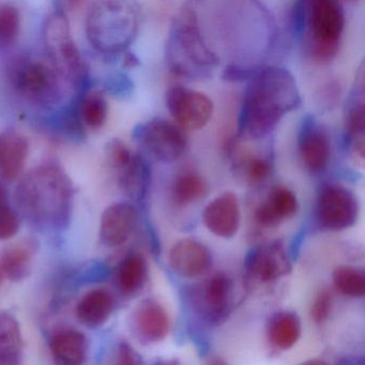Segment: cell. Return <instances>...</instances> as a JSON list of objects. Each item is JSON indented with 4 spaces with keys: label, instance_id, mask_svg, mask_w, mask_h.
Masks as SVG:
<instances>
[{
    "label": "cell",
    "instance_id": "cell-1",
    "mask_svg": "<svg viewBox=\"0 0 365 365\" xmlns=\"http://www.w3.org/2000/svg\"><path fill=\"white\" fill-rule=\"evenodd\" d=\"M247 82L239 114V135L260 140L272 133L286 114L300 108L302 99L294 76L284 68H256Z\"/></svg>",
    "mask_w": 365,
    "mask_h": 365
},
{
    "label": "cell",
    "instance_id": "cell-2",
    "mask_svg": "<svg viewBox=\"0 0 365 365\" xmlns=\"http://www.w3.org/2000/svg\"><path fill=\"white\" fill-rule=\"evenodd\" d=\"M73 198L71 179L54 164H44L27 173L14 193L16 206L26 219L52 230L67 227Z\"/></svg>",
    "mask_w": 365,
    "mask_h": 365
},
{
    "label": "cell",
    "instance_id": "cell-3",
    "mask_svg": "<svg viewBox=\"0 0 365 365\" xmlns=\"http://www.w3.org/2000/svg\"><path fill=\"white\" fill-rule=\"evenodd\" d=\"M165 54L170 72L189 80L211 78L219 66V57L202 35L197 12L189 4L181 8L173 21Z\"/></svg>",
    "mask_w": 365,
    "mask_h": 365
},
{
    "label": "cell",
    "instance_id": "cell-4",
    "mask_svg": "<svg viewBox=\"0 0 365 365\" xmlns=\"http://www.w3.org/2000/svg\"><path fill=\"white\" fill-rule=\"evenodd\" d=\"M140 14L138 6L123 0L93 4L86 16V36L102 54L127 52L138 35Z\"/></svg>",
    "mask_w": 365,
    "mask_h": 365
},
{
    "label": "cell",
    "instance_id": "cell-5",
    "mask_svg": "<svg viewBox=\"0 0 365 365\" xmlns=\"http://www.w3.org/2000/svg\"><path fill=\"white\" fill-rule=\"evenodd\" d=\"M61 76L50 61L27 55L10 68V81L21 98L41 108H52L61 99Z\"/></svg>",
    "mask_w": 365,
    "mask_h": 365
},
{
    "label": "cell",
    "instance_id": "cell-6",
    "mask_svg": "<svg viewBox=\"0 0 365 365\" xmlns=\"http://www.w3.org/2000/svg\"><path fill=\"white\" fill-rule=\"evenodd\" d=\"M345 29V11L334 0L307 1V20L304 34H307L309 53L316 61H332L339 52V42Z\"/></svg>",
    "mask_w": 365,
    "mask_h": 365
},
{
    "label": "cell",
    "instance_id": "cell-7",
    "mask_svg": "<svg viewBox=\"0 0 365 365\" xmlns=\"http://www.w3.org/2000/svg\"><path fill=\"white\" fill-rule=\"evenodd\" d=\"M43 41L48 61L61 78L71 83L80 82L83 61L71 36L69 20L63 10H54L44 22Z\"/></svg>",
    "mask_w": 365,
    "mask_h": 365
},
{
    "label": "cell",
    "instance_id": "cell-8",
    "mask_svg": "<svg viewBox=\"0 0 365 365\" xmlns=\"http://www.w3.org/2000/svg\"><path fill=\"white\" fill-rule=\"evenodd\" d=\"M133 138L145 150L164 163H172L182 157L187 142L178 125L153 118L136 125Z\"/></svg>",
    "mask_w": 365,
    "mask_h": 365
},
{
    "label": "cell",
    "instance_id": "cell-9",
    "mask_svg": "<svg viewBox=\"0 0 365 365\" xmlns=\"http://www.w3.org/2000/svg\"><path fill=\"white\" fill-rule=\"evenodd\" d=\"M359 202L356 195L339 183H328L320 189L316 200L315 217L324 230H346L358 220Z\"/></svg>",
    "mask_w": 365,
    "mask_h": 365
},
{
    "label": "cell",
    "instance_id": "cell-10",
    "mask_svg": "<svg viewBox=\"0 0 365 365\" xmlns=\"http://www.w3.org/2000/svg\"><path fill=\"white\" fill-rule=\"evenodd\" d=\"M166 108L179 128L185 130L202 129L212 118V100L204 93L183 86L168 89L165 95Z\"/></svg>",
    "mask_w": 365,
    "mask_h": 365
},
{
    "label": "cell",
    "instance_id": "cell-11",
    "mask_svg": "<svg viewBox=\"0 0 365 365\" xmlns=\"http://www.w3.org/2000/svg\"><path fill=\"white\" fill-rule=\"evenodd\" d=\"M346 147L356 163H364L365 100L364 68H359L351 93L346 102L344 112Z\"/></svg>",
    "mask_w": 365,
    "mask_h": 365
},
{
    "label": "cell",
    "instance_id": "cell-12",
    "mask_svg": "<svg viewBox=\"0 0 365 365\" xmlns=\"http://www.w3.org/2000/svg\"><path fill=\"white\" fill-rule=\"evenodd\" d=\"M298 149L303 165L311 174L327 170L331 160L330 136L313 115H307L301 123Z\"/></svg>",
    "mask_w": 365,
    "mask_h": 365
},
{
    "label": "cell",
    "instance_id": "cell-13",
    "mask_svg": "<svg viewBox=\"0 0 365 365\" xmlns=\"http://www.w3.org/2000/svg\"><path fill=\"white\" fill-rule=\"evenodd\" d=\"M138 223V211L131 202H117L102 213L100 236L110 247H120L129 240Z\"/></svg>",
    "mask_w": 365,
    "mask_h": 365
},
{
    "label": "cell",
    "instance_id": "cell-14",
    "mask_svg": "<svg viewBox=\"0 0 365 365\" xmlns=\"http://www.w3.org/2000/svg\"><path fill=\"white\" fill-rule=\"evenodd\" d=\"M202 221L209 232L221 238H232L240 227L238 196L226 191L211 200L202 212Z\"/></svg>",
    "mask_w": 365,
    "mask_h": 365
},
{
    "label": "cell",
    "instance_id": "cell-15",
    "mask_svg": "<svg viewBox=\"0 0 365 365\" xmlns=\"http://www.w3.org/2000/svg\"><path fill=\"white\" fill-rule=\"evenodd\" d=\"M168 264L180 277L194 279L208 272L212 264V255L200 241L185 238L173 245L168 254Z\"/></svg>",
    "mask_w": 365,
    "mask_h": 365
},
{
    "label": "cell",
    "instance_id": "cell-16",
    "mask_svg": "<svg viewBox=\"0 0 365 365\" xmlns=\"http://www.w3.org/2000/svg\"><path fill=\"white\" fill-rule=\"evenodd\" d=\"M247 272L253 279L267 283L287 274L292 266L281 241L256 247L247 260Z\"/></svg>",
    "mask_w": 365,
    "mask_h": 365
},
{
    "label": "cell",
    "instance_id": "cell-17",
    "mask_svg": "<svg viewBox=\"0 0 365 365\" xmlns=\"http://www.w3.org/2000/svg\"><path fill=\"white\" fill-rule=\"evenodd\" d=\"M299 202L296 194L284 185H275L255 210V219L264 227H274L297 215Z\"/></svg>",
    "mask_w": 365,
    "mask_h": 365
},
{
    "label": "cell",
    "instance_id": "cell-18",
    "mask_svg": "<svg viewBox=\"0 0 365 365\" xmlns=\"http://www.w3.org/2000/svg\"><path fill=\"white\" fill-rule=\"evenodd\" d=\"M136 334L146 343H157L168 336L170 320L165 307L153 299H146L133 312Z\"/></svg>",
    "mask_w": 365,
    "mask_h": 365
},
{
    "label": "cell",
    "instance_id": "cell-19",
    "mask_svg": "<svg viewBox=\"0 0 365 365\" xmlns=\"http://www.w3.org/2000/svg\"><path fill=\"white\" fill-rule=\"evenodd\" d=\"M29 153L26 136L14 130L0 133V178L14 181L24 170Z\"/></svg>",
    "mask_w": 365,
    "mask_h": 365
},
{
    "label": "cell",
    "instance_id": "cell-20",
    "mask_svg": "<svg viewBox=\"0 0 365 365\" xmlns=\"http://www.w3.org/2000/svg\"><path fill=\"white\" fill-rule=\"evenodd\" d=\"M120 189L136 204L143 205L149 195L151 170L144 157L134 153L131 161L117 172Z\"/></svg>",
    "mask_w": 365,
    "mask_h": 365
},
{
    "label": "cell",
    "instance_id": "cell-21",
    "mask_svg": "<svg viewBox=\"0 0 365 365\" xmlns=\"http://www.w3.org/2000/svg\"><path fill=\"white\" fill-rule=\"evenodd\" d=\"M232 294V281L225 273L213 275L202 290V303L210 322L224 320L230 312Z\"/></svg>",
    "mask_w": 365,
    "mask_h": 365
},
{
    "label": "cell",
    "instance_id": "cell-22",
    "mask_svg": "<svg viewBox=\"0 0 365 365\" xmlns=\"http://www.w3.org/2000/svg\"><path fill=\"white\" fill-rule=\"evenodd\" d=\"M50 346L53 358L59 365H82L86 359V337L76 329L55 333Z\"/></svg>",
    "mask_w": 365,
    "mask_h": 365
},
{
    "label": "cell",
    "instance_id": "cell-23",
    "mask_svg": "<svg viewBox=\"0 0 365 365\" xmlns=\"http://www.w3.org/2000/svg\"><path fill=\"white\" fill-rule=\"evenodd\" d=\"M114 298L106 289L97 288L87 292L76 307V317L85 326H101L112 315Z\"/></svg>",
    "mask_w": 365,
    "mask_h": 365
},
{
    "label": "cell",
    "instance_id": "cell-24",
    "mask_svg": "<svg viewBox=\"0 0 365 365\" xmlns=\"http://www.w3.org/2000/svg\"><path fill=\"white\" fill-rule=\"evenodd\" d=\"M36 254L35 241L23 240L10 245L4 252L0 267L4 274L12 281H22L29 277Z\"/></svg>",
    "mask_w": 365,
    "mask_h": 365
},
{
    "label": "cell",
    "instance_id": "cell-25",
    "mask_svg": "<svg viewBox=\"0 0 365 365\" xmlns=\"http://www.w3.org/2000/svg\"><path fill=\"white\" fill-rule=\"evenodd\" d=\"M269 341L281 350L292 348L301 335L300 317L294 312H277L267 327Z\"/></svg>",
    "mask_w": 365,
    "mask_h": 365
},
{
    "label": "cell",
    "instance_id": "cell-26",
    "mask_svg": "<svg viewBox=\"0 0 365 365\" xmlns=\"http://www.w3.org/2000/svg\"><path fill=\"white\" fill-rule=\"evenodd\" d=\"M23 339L18 320L10 314H0V365H20Z\"/></svg>",
    "mask_w": 365,
    "mask_h": 365
},
{
    "label": "cell",
    "instance_id": "cell-27",
    "mask_svg": "<svg viewBox=\"0 0 365 365\" xmlns=\"http://www.w3.org/2000/svg\"><path fill=\"white\" fill-rule=\"evenodd\" d=\"M208 193V183L197 173L187 170L174 179L170 187L173 202L179 207L190 206L202 200Z\"/></svg>",
    "mask_w": 365,
    "mask_h": 365
},
{
    "label": "cell",
    "instance_id": "cell-28",
    "mask_svg": "<svg viewBox=\"0 0 365 365\" xmlns=\"http://www.w3.org/2000/svg\"><path fill=\"white\" fill-rule=\"evenodd\" d=\"M147 277V264L140 254H130L119 264L117 284L125 294L138 292L144 286Z\"/></svg>",
    "mask_w": 365,
    "mask_h": 365
},
{
    "label": "cell",
    "instance_id": "cell-29",
    "mask_svg": "<svg viewBox=\"0 0 365 365\" xmlns=\"http://www.w3.org/2000/svg\"><path fill=\"white\" fill-rule=\"evenodd\" d=\"M337 289L347 297L362 298L365 294V273L356 267L339 266L333 272Z\"/></svg>",
    "mask_w": 365,
    "mask_h": 365
},
{
    "label": "cell",
    "instance_id": "cell-30",
    "mask_svg": "<svg viewBox=\"0 0 365 365\" xmlns=\"http://www.w3.org/2000/svg\"><path fill=\"white\" fill-rule=\"evenodd\" d=\"M80 118L91 129H100L108 117V103L99 93L87 95L81 102Z\"/></svg>",
    "mask_w": 365,
    "mask_h": 365
},
{
    "label": "cell",
    "instance_id": "cell-31",
    "mask_svg": "<svg viewBox=\"0 0 365 365\" xmlns=\"http://www.w3.org/2000/svg\"><path fill=\"white\" fill-rule=\"evenodd\" d=\"M20 29V10L11 4L0 5V50L16 43Z\"/></svg>",
    "mask_w": 365,
    "mask_h": 365
},
{
    "label": "cell",
    "instance_id": "cell-32",
    "mask_svg": "<svg viewBox=\"0 0 365 365\" xmlns=\"http://www.w3.org/2000/svg\"><path fill=\"white\" fill-rule=\"evenodd\" d=\"M243 173L250 185H260L270 176L271 162L262 157L249 158L245 161Z\"/></svg>",
    "mask_w": 365,
    "mask_h": 365
},
{
    "label": "cell",
    "instance_id": "cell-33",
    "mask_svg": "<svg viewBox=\"0 0 365 365\" xmlns=\"http://www.w3.org/2000/svg\"><path fill=\"white\" fill-rule=\"evenodd\" d=\"M106 153L108 164L116 172H119L121 168H125L131 161L134 155L128 145L119 138H114L108 143Z\"/></svg>",
    "mask_w": 365,
    "mask_h": 365
},
{
    "label": "cell",
    "instance_id": "cell-34",
    "mask_svg": "<svg viewBox=\"0 0 365 365\" xmlns=\"http://www.w3.org/2000/svg\"><path fill=\"white\" fill-rule=\"evenodd\" d=\"M20 230L18 213L7 204H0V240L14 238Z\"/></svg>",
    "mask_w": 365,
    "mask_h": 365
},
{
    "label": "cell",
    "instance_id": "cell-35",
    "mask_svg": "<svg viewBox=\"0 0 365 365\" xmlns=\"http://www.w3.org/2000/svg\"><path fill=\"white\" fill-rule=\"evenodd\" d=\"M332 294L328 290H322L316 296L312 304L311 315L316 322H322L328 319L332 311Z\"/></svg>",
    "mask_w": 365,
    "mask_h": 365
},
{
    "label": "cell",
    "instance_id": "cell-36",
    "mask_svg": "<svg viewBox=\"0 0 365 365\" xmlns=\"http://www.w3.org/2000/svg\"><path fill=\"white\" fill-rule=\"evenodd\" d=\"M106 88L113 95L125 97V96L131 95L132 91H133V83L127 76L118 74V76L110 78L106 83Z\"/></svg>",
    "mask_w": 365,
    "mask_h": 365
},
{
    "label": "cell",
    "instance_id": "cell-37",
    "mask_svg": "<svg viewBox=\"0 0 365 365\" xmlns=\"http://www.w3.org/2000/svg\"><path fill=\"white\" fill-rule=\"evenodd\" d=\"M256 67H247V66L232 65L226 68L223 72V78L230 82H241L249 81L255 72Z\"/></svg>",
    "mask_w": 365,
    "mask_h": 365
},
{
    "label": "cell",
    "instance_id": "cell-38",
    "mask_svg": "<svg viewBox=\"0 0 365 365\" xmlns=\"http://www.w3.org/2000/svg\"><path fill=\"white\" fill-rule=\"evenodd\" d=\"M117 365H143L142 358L128 343H121L117 354Z\"/></svg>",
    "mask_w": 365,
    "mask_h": 365
},
{
    "label": "cell",
    "instance_id": "cell-39",
    "mask_svg": "<svg viewBox=\"0 0 365 365\" xmlns=\"http://www.w3.org/2000/svg\"><path fill=\"white\" fill-rule=\"evenodd\" d=\"M207 365H227V363H226L223 359L220 358V356H213L212 359L209 360V362L207 363Z\"/></svg>",
    "mask_w": 365,
    "mask_h": 365
},
{
    "label": "cell",
    "instance_id": "cell-40",
    "mask_svg": "<svg viewBox=\"0 0 365 365\" xmlns=\"http://www.w3.org/2000/svg\"><path fill=\"white\" fill-rule=\"evenodd\" d=\"M300 365H328V363L319 360V359H314V360L307 361V362L302 363Z\"/></svg>",
    "mask_w": 365,
    "mask_h": 365
},
{
    "label": "cell",
    "instance_id": "cell-41",
    "mask_svg": "<svg viewBox=\"0 0 365 365\" xmlns=\"http://www.w3.org/2000/svg\"><path fill=\"white\" fill-rule=\"evenodd\" d=\"M6 197H7V194H6L5 187L0 183V204H6Z\"/></svg>",
    "mask_w": 365,
    "mask_h": 365
},
{
    "label": "cell",
    "instance_id": "cell-42",
    "mask_svg": "<svg viewBox=\"0 0 365 365\" xmlns=\"http://www.w3.org/2000/svg\"><path fill=\"white\" fill-rule=\"evenodd\" d=\"M3 270H1V267H0V285H1V282H3Z\"/></svg>",
    "mask_w": 365,
    "mask_h": 365
},
{
    "label": "cell",
    "instance_id": "cell-43",
    "mask_svg": "<svg viewBox=\"0 0 365 365\" xmlns=\"http://www.w3.org/2000/svg\"><path fill=\"white\" fill-rule=\"evenodd\" d=\"M159 365H175V364H172V363H162V364H159Z\"/></svg>",
    "mask_w": 365,
    "mask_h": 365
}]
</instances>
